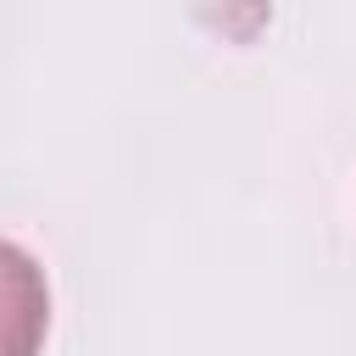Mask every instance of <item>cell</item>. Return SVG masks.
I'll return each instance as SVG.
<instances>
[{"label": "cell", "mask_w": 356, "mask_h": 356, "mask_svg": "<svg viewBox=\"0 0 356 356\" xmlns=\"http://www.w3.org/2000/svg\"><path fill=\"white\" fill-rule=\"evenodd\" d=\"M50 334V284L44 267L0 239V356H39Z\"/></svg>", "instance_id": "obj_1"}]
</instances>
